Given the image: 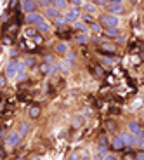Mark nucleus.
Listing matches in <instances>:
<instances>
[{
    "instance_id": "obj_1",
    "label": "nucleus",
    "mask_w": 144,
    "mask_h": 160,
    "mask_svg": "<svg viewBox=\"0 0 144 160\" xmlns=\"http://www.w3.org/2000/svg\"><path fill=\"white\" fill-rule=\"evenodd\" d=\"M101 23L106 24L108 28H116L118 23H120V19H118L116 16H111V14H103V16H101Z\"/></svg>"
},
{
    "instance_id": "obj_2",
    "label": "nucleus",
    "mask_w": 144,
    "mask_h": 160,
    "mask_svg": "<svg viewBox=\"0 0 144 160\" xmlns=\"http://www.w3.org/2000/svg\"><path fill=\"white\" fill-rule=\"evenodd\" d=\"M108 11H109L111 16L122 14V12H123V2H109L108 4Z\"/></svg>"
},
{
    "instance_id": "obj_3",
    "label": "nucleus",
    "mask_w": 144,
    "mask_h": 160,
    "mask_svg": "<svg viewBox=\"0 0 144 160\" xmlns=\"http://www.w3.org/2000/svg\"><path fill=\"white\" fill-rule=\"evenodd\" d=\"M19 139H21L19 132H11V134L7 136V139H5V146H7V148H14V146L19 144Z\"/></svg>"
},
{
    "instance_id": "obj_4",
    "label": "nucleus",
    "mask_w": 144,
    "mask_h": 160,
    "mask_svg": "<svg viewBox=\"0 0 144 160\" xmlns=\"http://www.w3.org/2000/svg\"><path fill=\"white\" fill-rule=\"evenodd\" d=\"M21 7H23V11H26L28 14H33L36 9V2H31V0H24V2H21Z\"/></svg>"
},
{
    "instance_id": "obj_5",
    "label": "nucleus",
    "mask_w": 144,
    "mask_h": 160,
    "mask_svg": "<svg viewBox=\"0 0 144 160\" xmlns=\"http://www.w3.org/2000/svg\"><path fill=\"white\" fill-rule=\"evenodd\" d=\"M5 75H7V79H16V75H18V71H16V61H11V63L7 64Z\"/></svg>"
},
{
    "instance_id": "obj_6",
    "label": "nucleus",
    "mask_w": 144,
    "mask_h": 160,
    "mask_svg": "<svg viewBox=\"0 0 144 160\" xmlns=\"http://www.w3.org/2000/svg\"><path fill=\"white\" fill-rule=\"evenodd\" d=\"M78 16H80L78 9H70V11H68V12L64 14V19H66V21H71V23H76Z\"/></svg>"
},
{
    "instance_id": "obj_7",
    "label": "nucleus",
    "mask_w": 144,
    "mask_h": 160,
    "mask_svg": "<svg viewBox=\"0 0 144 160\" xmlns=\"http://www.w3.org/2000/svg\"><path fill=\"white\" fill-rule=\"evenodd\" d=\"M120 139H122V143H123V146H134V136H132L130 132L120 134Z\"/></svg>"
},
{
    "instance_id": "obj_8",
    "label": "nucleus",
    "mask_w": 144,
    "mask_h": 160,
    "mask_svg": "<svg viewBox=\"0 0 144 160\" xmlns=\"http://www.w3.org/2000/svg\"><path fill=\"white\" fill-rule=\"evenodd\" d=\"M42 21H43V16H42V14H38V12H33V14H28V16H26V23L38 24V23H42Z\"/></svg>"
},
{
    "instance_id": "obj_9",
    "label": "nucleus",
    "mask_w": 144,
    "mask_h": 160,
    "mask_svg": "<svg viewBox=\"0 0 144 160\" xmlns=\"http://www.w3.org/2000/svg\"><path fill=\"white\" fill-rule=\"evenodd\" d=\"M56 52H57V54H64V52H68V44H66V42H59V44L56 45Z\"/></svg>"
},
{
    "instance_id": "obj_10",
    "label": "nucleus",
    "mask_w": 144,
    "mask_h": 160,
    "mask_svg": "<svg viewBox=\"0 0 144 160\" xmlns=\"http://www.w3.org/2000/svg\"><path fill=\"white\" fill-rule=\"evenodd\" d=\"M128 129H130V132H134V134H139V132H141V125H139L137 122H128Z\"/></svg>"
},
{
    "instance_id": "obj_11",
    "label": "nucleus",
    "mask_w": 144,
    "mask_h": 160,
    "mask_svg": "<svg viewBox=\"0 0 144 160\" xmlns=\"http://www.w3.org/2000/svg\"><path fill=\"white\" fill-rule=\"evenodd\" d=\"M45 14H47L49 18H54V19L61 18V12H59V9H47V11H45Z\"/></svg>"
},
{
    "instance_id": "obj_12",
    "label": "nucleus",
    "mask_w": 144,
    "mask_h": 160,
    "mask_svg": "<svg viewBox=\"0 0 144 160\" xmlns=\"http://www.w3.org/2000/svg\"><path fill=\"white\" fill-rule=\"evenodd\" d=\"M113 148L115 150H123V143L120 139V136H115L113 138Z\"/></svg>"
},
{
    "instance_id": "obj_13",
    "label": "nucleus",
    "mask_w": 144,
    "mask_h": 160,
    "mask_svg": "<svg viewBox=\"0 0 144 160\" xmlns=\"http://www.w3.org/2000/svg\"><path fill=\"white\" fill-rule=\"evenodd\" d=\"M28 129H30V124H28V122H23L21 127H19V136H24V134L28 132Z\"/></svg>"
},
{
    "instance_id": "obj_14",
    "label": "nucleus",
    "mask_w": 144,
    "mask_h": 160,
    "mask_svg": "<svg viewBox=\"0 0 144 160\" xmlns=\"http://www.w3.org/2000/svg\"><path fill=\"white\" fill-rule=\"evenodd\" d=\"M36 28H38L40 31H49V30H51V26H49V23H45V21H42V23H38V24H36Z\"/></svg>"
},
{
    "instance_id": "obj_15",
    "label": "nucleus",
    "mask_w": 144,
    "mask_h": 160,
    "mask_svg": "<svg viewBox=\"0 0 144 160\" xmlns=\"http://www.w3.org/2000/svg\"><path fill=\"white\" fill-rule=\"evenodd\" d=\"M83 7H85V11L87 12H96V4H90V2H83Z\"/></svg>"
},
{
    "instance_id": "obj_16",
    "label": "nucleus",
    "mask_w": 144,
    "mask_h": 160,
    "mask_svg": "<svg viewBox=\"0 0 144 160\" xmlns=\"http://www.w3.org/2000/svg\"><path fill=\"white\" fill-rule=\"evenodd\" d=\"M38 115H40V108H38V106H31V108H30V117H31V119H36Z\"/></svg>"
},
{
    "instance_id": "obj_17",
    "label": "nucleus",
    "mask_w": 144,
    "mask_h": 160,
    "mask_svg": "<svg viewBox=\"0 0 144 160\" xmlns=\"http://www.w3.org/2000/svg\"><path fill=\"white\" fill-rule=\"evenodd\" d=\"M70 64H71V63H68V61H63V63H59L57 66H59V70H61V71H64V73H66V71L70 70Z\"/></svg>"
},
{
    "instance_id": "obj_18",
    "label": "nucleus",
    "mask_w": 144,
    "mask_h": 160,
    "mask_svg": "<svg viewBox=\"0 0 144 160\" xmlns=\"http://www.w3.org/2000/svg\"><path fill=\"white\" fill-rule=\"evenodd\" d=\"M40 70H42V73H51V71H54V66L52 64H42Z\"/></svg>"
},
{
    "instance_id": "obj_19",
    "label": "nucleus",
    "mask_w": 144,
    "mask_h": 160,
    "mask_svg": "<svg viewBox=\"0 0 144 160\" xmlns=\"http://www.w3.org/2000/svg\"><path fill=\"white\" fill-rule=\"evenodd\" d=\"M76 42H80V44H87V42H89V35H87V33H80V35L76 37Z\"/></svg>"
},
{
    "instance_id": "obj_20",
    "label": "nucleus",
    "mask_w": 144,
    "mask_h": 160,
    "mask_svg": "<svg viewBox=\"0 0 144 160\" xmlns=\"http://www.w3.org/2000/svg\"><path fill=\"white\" fill-rule=\"evenodd\" d=\"M52 5H54V7H59V9H66L68 2H64V0H57V2H52Z\"/></svg>"
},
{
    "instance_id": "obj_21",
    "label": "nucleus",
    "mask_w": 144,
    "mask_h": 160,
    "mask_svg": "<svg viewBox=\"0 0 144 160\" xmlns=\"http://www.w3.org/2000/svg\"><path fill=\"white\" fill-rule=\"evenodd\" d=\"M24 68H26L24 63H18V61H16V71H18V75L19 73H24Z\"/></svg>"
},
{
    "instance_id": "obj_22",
    "label": "nucleus",
    "mask_w": 144,
    "mask_h": 160,
    "mask_svg": "<svg viewBox=\"0 0 144 160\" xmlns=\"http://www.w3.org/2000/svg\"><path fill=\"white\" fill-rule=\"evenodd\" d=\"M71 124H73V127H80V125L83 124V119H82V117L78 115V117H75V119H73Z\"/></svg>"
},
{
    "instance_id": "obj_23",
    "label": "nucleus",
    "mask_w": 144,
    "mask_h": 160,
    "mask_svg": "<svg viewBox=\"0 0 144 160\" xmlns=\"http://www.w3.org/2000/svg\"><path fill=\"white\" fill-rule=\"evenodd\" d=\"M106 33H108L109 37H118V30H116V28H108Z\"/></svg>"
},
{
    "instance_id": "obj_24",
    "label": "nucleus",
    "mask_w": 144,
    "mask_h": 160,
    "mask_svg": "<svg viewBox=\"0 0 144 160\" xmlns=\"http://www.w3.org/2000/svg\"><path fill=\"white\" fill-rule=\"evenodd\" d=\"M24 35H26L28 39H33V37H35L36 33H35V30H33V28H28V30L24 31Z\"/></svg>"
},
{
    "instance_id": "obj_25",
    "label": "nucleus",
    "mask_w": 144,
    "mask_h": 160,
    "mask_svg": "<svg viewBox=\"0 0 144 160\" xmlns=\"http://www.w3.org/2000/svg\"><path fill=\"white\" fill-rule=\"evenodd\" d=\"M103 49H104L106 52H115V47H113L111 44H103Z\"/></svg>"
},
{
    "instance_id": "obj_26",
    "label": "nucleus",
    "mask_w": 144,
    "mask_h": 160,
    "mask_svg": "<svg viewBox=\"0 0 144 160\" xmlns=\"http://www.w3.org/2000/svg\"><path fill=\"white\" fill-rule=\"evenodd\" d=\"M75 28H78L80 31H87V28H85V24H82V23H75Z\"/></svg>"
},
{
    "instance_id": "obj_27",
    "label": "nucleus",
    "mask_w": 144,
    "mask_h": 160,
    "mask_svg": "<svg viewBox=\"0 0 144 160\" xmlns=\"http://www.w3.org/2000/svg\"><path fill=\"white\" fill-rule=\"evenodd\" d=\"M56 23H57L59 26H64V24H66V19H64V18L61 16V18H57V19H56Z\"/></svg>"
},
{
    "instance_id": "obj_28",
    "label": "nucleus",
    "mask_w": 144,
    "mask_h": 160,
    "mask_svg": "<svg viewBox=\"0 0 144 160\" xmlns=\"http://www.w3.org/2000/svg\"><path fill=\"white\" fill-rule=\"evenodd\" d=\"M83 21H85V23H90V24L94 23V19H92V16H89V14H85V16H83Z\"/></svg>"
},
{
    "instance_id": "obj_29",
    "label": "nucleus",
    "mask_w": 144,
    "mask_h": 160,
    "mask_svg": "<svg viewBox=\"0 0 144 160\" xmlns=\"http://www.w3.org/2000/svg\"><path fill=\"white\" fill-rule=\"evenodd\" d=\"M24 64H26V66H33V64H35V59H33V58H28Z\"/></svg>"
},
{
    "instance_id": "obj_30",
    "label": "nucleus",
    "mask_w": 144,
    "mask_h": 160,
    "mask_svg": "<svg viewBox=\"0 0 144 160\" xmlns=\"http://www.w3.org/2000/svg\"><path fill=\"white\" fill-rule=\"evenodd\" d=\"M80 5H83V2H80V0H73V9H75V7H80Z\"/></svg>"
},
{
    "instance_id": "obj_31",
    "label": "nucleus",
    "mask_w": 144,
    "mask_h": 160,
    "mask_svg": "<svg viewBox=\"0 0 144 160\" xmlns=\"http://www.w3.org/2000/svg\"><path fill=\"white\" fill-rule=\"evenodd\" d=\"M33 40H35V44H42V37H40L38 33H36L35 37H33Z\"/></svg>"
},
{
    "instance_id": "obj_32",
    "label": "nucleus",
    "mask_w": 144,
    "mask_h": 160,
    "mask_svg": "<svg viewBox=\"0 0 144 160\" xmlns=\"http://www.w3.org/2000/svg\"><path fill=\"white\" fill-rule=\"evenodd\" d=\"M73 59H75V54L73 52H68V63H71Z\"/></svg>"
},
{
    "instance_id": "obj_33",
    "label": "nucleus",
    "mask_w": 144,
    "mask_h": 160,
    "mask_svg": "<svg viewBox=\"0 0 144 160\" xmlns=\"http://www.w3.org/2000/svg\"><path fill=\"white\" fill-rule=\"evenodd\" d=\"M11 42H12V39H11L9 35H7V37H4V44H11Z\"/></svg>"
},
{
    "instance_id": "obj_34",
    "label": "nucleus",
    "mask_w": 144,
    "mask_h": 160,
    "mask_svg": "<svg viewBox=\"0 0 144 160\" xmlns=\"http://www.w3.org/2000/svg\"><path fill=\"white\" fill-rule=\"evenodd\" d=\"M92 30H94V31H99L101 28H99V24H96V23H92Z\"/></svg>"
},
{
    "instance_id": "obj_35",
    "label": "nucleus",
    "mask_w": 144,
    "mask_h": 160,
    "mask_svg": "<svg viewBox=\"0 0 144 160\" xmlns=\"http://www.w3.org/2000/svg\"><path fill=\"white\" fill-rule=\"evenodd\" d=\"M68 160H78V155H76V153H71V155H70V159Z\"/></svg>"
},
{
    "instance_id": "obj_36",
    "label": "nucleus",
    "mask_w": 144,
    "mask_h": 160,
    "mask_svg": "<svg viewBox=\"0 0 144 160\" xmlns=\"http://www.w3.org/2000/svg\"><path fill=\"white\" fill-rule=\"evenodd\" d=\"M104 160H116V159H115L113 155H109V153H108V155H104Z\"/></svg>"
},
{
    "instance_id": "obj_37",
    "label": "nucleus",
    "mask_w": 144,
    "mask_h": 160,
    "mask_svg": "<svg viewBox=\"0 0 144 160\" xmlns=\"http://www.w3.org/2000/svg\"><path fill=\"white\" fill-rule=\"evenodd\" d=\"M137 160H144V155H143V153H139V155H137Z\"/></svg>"
},
{
    "instance_id": "obj_38",
    "label": "nucleus",
    "mask_w": 144,
    "mask_h": 160,
    "mask_svg": "<svg viewBox=\"0 0 144 160\" xmlns=\"http://www.w3.org/2000/svg\"><path fill=\"white\" fill-rule=\"evenodd\" d=\"M82 160H92V159H90V157H83Z\"/></svg>"
},
{
    "instance_id": "obj_39",
    "label": "nucleus",
    "mask_w": 144,
    "mask_h": 160,
    "mask_svg": "<svg viewBox=\"0 0 144 160\" xmlns=\"http://www.w3.org/2000/svg\"><path fill=\"white\" fill-rule=\"evenodd\" d=\"M18 160H23V159H18Z\"/></svg>"
}]
</instances>
